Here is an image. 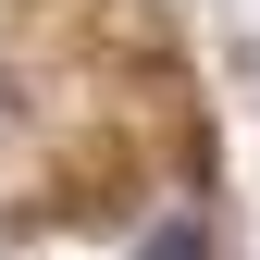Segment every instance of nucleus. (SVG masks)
Instances as JSON below:
<instances>
[{"instance_id": "f257e3e1", "label": "nucleus", "mask_w": 260, "mask_h": 260, "mask_svg": "<svg viewBox=\"0 0 260 260\" xmlns=\"http://www.w3.org/2000/svg\"><path fill=\"white\" fill-rule=\"evenodd\" d=\"M137 260H211V236H199V223H161V236H149Z\"/></svg>"}]
</instances>
